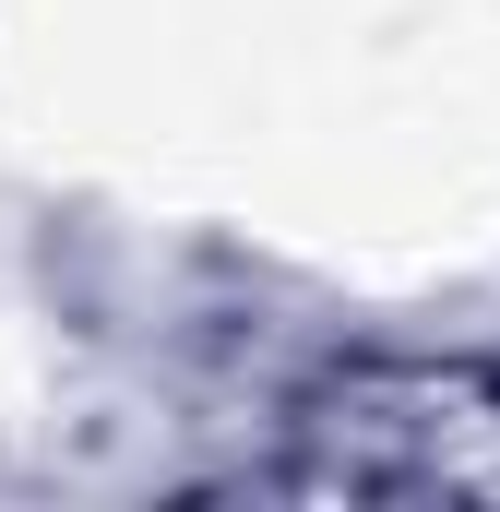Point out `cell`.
Returning a JSON list of instances; mask_svg holds the SVG:
<instances>
[{
	"instance_id": "6da1fadb",
	"label": "cell",
	"mask_w": 500,
	"mask_h": 512,
	"mask_svg": "<svg viewBox=\"0 0 500 512\" xmlns=\"http://www.w3.org/2000/svg\"><path fill=\"white\" fill-rule=\"evenodd\" d=\"M274 489L346 501H500V370L489 358H358L298 393Z\"/></svg>"
}]
</instances>
